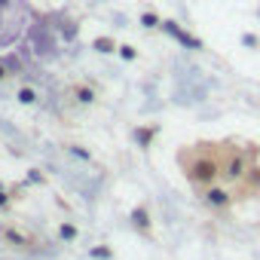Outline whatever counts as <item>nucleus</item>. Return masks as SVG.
I'll use <instances>...</instances> for the list:
<instances>
[{
  "label": "nucleus",
  "mask_w": 260,
  "mask_h": 260,
  "mask_svg": "<svg viewBox=\"0 0 260 260\" xmlns=\"http://www.w3.org/2000/svg\"><path fill=\"white\" fill-rule=\"evenodd\" d=\"M77 95H80V101H92V92L89 89H77Z\"/></svg>",
  "instance_id": "nucleus-5"
},
{
  "label": "nucleus",
  "mask_w": 260,
  "mask_h": 260,
  "mask_svg": "<svg viewBox=\"0 0 260 260\" xmlns=\"http://www.w3.org/2000/svg\"><path fill=\"white\" fill-rule=\"evenodd\" d=\"M4 77H7V71H4V64H0V80H4Z\"/></svg>",
  "instance_id": "nucleus-6"
},
{
  "label": "nucleus",
  "mask_w": 260,
  "mask_h": 260,
  "mask_svg": "<svg viewBox=\"0 0 260 260\" xmlns=\"http://www.w3.org/2000/svg\"><path fill=\"white\" fill-rule=\"evenodd\" d=\"M4 236H7V242H28V239H25V236H22L19 230H13V226H10V230H7Z\"/></svg>",
  "instance_id": "nucleus-3"
},
{
  "label": "nucleus",
  "mask_w": 260,
  "mask_h": 260,
  "mask_svg": "<svg viewBox=\"0 0 260 260\" xmlns=\"http://www.w3.org/2000/svg\"><path fill=\"white\" fill-rule=\"evenodd\" d=\"M95 46H98L101 52H113V43H110L107 37H98V40H95Z\"/></svg>",
  "instance_id": "nucleus-4"
},
{
  "label": "nucleus",
  "mask_w": 260,
  "mask_h": 260,
  "mask_svg": "<svg viewBox=\"0 0 260 260\" xmlns=\"http://www.w3.org/2000/svg\"><path fill=\"white\" fill-rule=\"evenodd\" d=\"M217 147V184L202 193L205 202L226 208L233 202L242 199H254L260 196V150L251 141H239V138H226V141H214Z\"/></svg>",
  "instance_id": "nucleus-1"
},
{
  "label": "nucleus",
  "mask_w": 260,
  "mask_h": 260,
  "mask_svg": "<svg viewBox=\"0 0 260 260\" xmlns=\"http://www.w3.org/2000/svg\"><path fill=\"white\" fill-rule=\"evenodd\" d=\"M19 101H22V104H34V101H37L34 89H22V92H19Z\"/></svg>",
  "instance_id": "nucleus-2"
}]
</instances>
